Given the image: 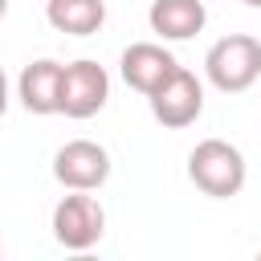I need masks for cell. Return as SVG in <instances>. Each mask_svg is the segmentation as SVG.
<instances>
[{
  "label": "cell",
  "mask_w": 261,
  "mask_h": 261,
  "mask_svg": "<svg viewBox=\"0 0 261 261\" xmlns=\"http://www.w3.org/2000/svg\"><path fill=\"white\" fill-rule=\"evenodd\" d=\"M175 65H179L175 53L163 49L159 41H135V45L122 49V61H118L122 82H126L130 90H139V94H155V90L175 73Z\"/></svg>",
  "instance_id": "7"
},
{
  "label": "cell",
  "mask_w": 261,
  "mask_h": 261,
  "mask_svg": "<svg viewBox=\"0 0 261 261\" xmlns=\"http://www.w3.org/2000/svg\"><path fill=\"white\" fill-rule=\"evenodd\" d=\"M4 16H8V0H0V20H4Z\"/></svg>",
  "instance_id": "12"
},
{
  "label": "cell",
  "mask_w": 261,
  "mask_h": 261,
  "mask_svg": "<svg viewBox=\"0 0 261 261\" xmlns=\"http://www.w3.org/2000/svg\"><path fill=\"white\" fill-rule=\"evenodd\" d=\"M16 98L29 114H57L61 110V61H53V57L29 61L20 69Z\"/></svg>",
  "instance_id": "8"
},
{
  "label": "cell",
  "mask_w": 261,
  "mask_h": 261,
  "mask_svg": "<svg viewBox=\"0 0 261 261\" xmlns=\"http://www.w3.org/2000/svg\"><path fill=\"white\" fill-rule=\"evenodd\" d=\"M147 20H151V33H159L163 41H188L204 33L208 8L204 0H151Z\"/></svg>",
  "instance_id": "9"
},
{
  "label": "cell",
  "mask_w": 261,
  "mask_h": 261,
  "mask_svg": "<svg viewBox=\"0 0 261 261\" xmlns=\"http://www.w3.org/2000/svg\"><path fill=\"white\" fill-rule=\"evenodd\" d=\"M245 175H249L245 155H241V147H232L228 139H200V143L192 147V155H188V179H192L204 196H212V200L237 196V192L245 188Z\"/></svg>",
  "instance_id": "1"
},
{
  "label": "cell",
  "mask_w": 261,
  "mask_h": 261,
  "mask_svg": "<svg viewBox=\"0 0 261 261\" xmlns=\"http://www.w3.org/2000/svg\"><path fill=\"white\" fill-rule=\"evenodd\" d=\"M204 73L220 94H245L261 77V41L249 33L220 37L204 57Z\"/></svg>",
  "instance_id": "2"
},
{
  "label": "cell",
  "mask_w": 261,
  "mask_h": 261,
  "mask_svg": "<svg viewBox=\"0 0 261 261\" xmlns=\"http://www.w3.org/2000/svg\"><path fill=\"white\" fill-rule=\"evenodd\" d=\"M45 20L65 37H94L106 24L102 0H45Z\"/></svg>",
  "instance_id": "10"
},
{
  "label": "cell",
  "mask_w": 261,
  "mask_h": 261,
  "mask_svg": "<svg viewBox=\"0 0 261 261\" xmlns=\"http://www.w3.org/2000/svg\"><path fill=\"white\" fill-rule=\"evenodd\" d=\"M106 232V208L90 192H69L53 208V241L69 253H86Z\"/></svg>",
  "instance_id": "3"
},
{
  "label": "cell",
  "mask_w": 261,
  "mask_h": 261,
  "mask_svg": "<svg viewBox=\"0 0 261 261\" xmlns=\"http://www.w3.org/2000/svg\"><path fill=\"white\" fill-rule=\"evenodd\" d=\"M110 98V73L90 61V57H77L69 65H61V110L65 118H94Z\"/></svg>",
  "instance_id": "4"
},
{
  "label": "cell",
  "mask_w": 261,
  "mask_h": 261,
  "mask_svg": "<svg viewBox=\"0 0 261 261\" xmlns=\"http://www.w3.org/2000/svg\"><path fill=\"white\" fill-rule=\"evenodd\" d=\"M241 4H249V8H261V0H241Z\"/></svg>",
  "instance_id": "13"
},
{
  "label": "cell",
  "mask_w": 261,
  "mask_h": 261,
  "mask_svg": "<svg viewBox=\"0 0 261 261\" xmlns=\"http://www.w3.org/2000/svg\"><path fill=\"white\" fill-rule=\"evenodd\" d=\"M53 179L69 192H98L110 179V155L94 139H73L53 155Z\"/></svg>",
  "instance_id": "6"
},
{
  "label": "cell",
  "mask_w": 261,
  "mask_h": 261,
  "mask_svg": "<svg viewBox=\"0 0 261 261\" xmlns=\"http://www.w3.org/2000/svg\"><path fill=\"white\" fill-rule=\"evenodd\" d=\"M4 110H8V77L0 69V118H4Z\"/></svg>",
  "instance_id": "11"
},
{
  "label": "cell",
  "mask_w": 261,
  "mask_h": 261,
  "mask_svg": "<svg viewBox=\"0 0 261 261\" xmlns=\"http://www.w3.org/2000/svg\"><path fill=\"white\" fill-rule=\"evenodd\" d=\"M0 249H4V245H0Z\"/></svg>",
  "instance_id": "14"
},
{
  "label": "cell",
  "mask_w": 261,
  "mask_h": 261,
  "mask_svg": "<svg viewBox=\"0 0 261 261\" xmlns=\"http://www.w3.org/2000/svg\"><path fill=\"white\" fill-rule=\"evenodd\" d=\"M147 102H151V114H155L159 126L184 130V126H192V122L204 114V86H200V77H196L192 69L175 65V73H171L155 94H147Z\"/></svg>",
  "instance_id": "5"
}]
</instances>
